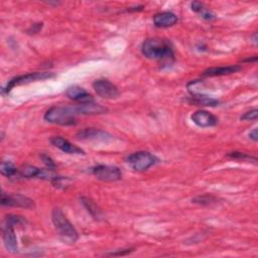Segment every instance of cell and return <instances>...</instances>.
I'll use <instances>...</instances> for the list:
<instances>
[{
    "label": "cell",
    "instance_id": "9c48e42d",
    "mask_svg": "<svg viewBox=\"0 0 258 258\" xmlns=\"http://www.w3.org/2000/svg\"><path fill=\"white\" fill-rule=\"evenodd\" d=\"M93 88L100 97L105 99H115L119 96L118 88L108 80H96L93 83Z\"/></svg>",
    "mask_w": 258,
    "mask_h": 258
},
{
    "label": "cell",
    "instance_id": "3957f363",
    "mask_svg": "<svg viewBox=\"0 0 258 258\" xmlns=\"http://www.w3.org/2000/svg\"><path fill=\"white\" fill-rule=\"evenodd\" d=\"M78 115L75 106H53L44 114V120L61 126H71L76 124Z\"/></svg>",
    "mask_w": 258,
    "mask_h": 258
},
{
    "label": "cell",
    "instance_id": "ba28073f",
    "mask_svg": "<svg viewBox=\"0 0 258 258\" xmlns=\"http://www.w3.org/2000/svg\"><path fill=\"white\" fill-rule=\"evenodd\" d=\"M1 205L7 207H16L24 209H34L35 205L33 201L25 196L19 194H1Z\"/></svg>",
    "mask_w": 258,
    "mask_h": 258
},
{
    "label": "cell",
    "instance_id": "ffe728a7",
    "mask_svg": "<svg viewBox=\"0 0 258 258\" xmlns=\"http://www.w3.org/2000/svg\"><path fill=\"white\" fill-rule=\"evenodd\" d=\"M217 202V199L212 196V195H203V196H198L196 198L192 199V203H196V204H200V205H203V206H208V205H211V204H214Z\"/></svg>",
    "mask_w": 258,
    "mask_h": 258
},
{
    "label": "cell",
    "instance_id": "7c38bea8",
    "mask_svg": "<svg viewBox=\"0 0 258 258\" xmlns=\"http://www.w3.org/2000/svg\"><path fill=\"white\" fill-rule=\"evenodd\" d=\"M66 95L76 101V102H79L80 104L82 103H89V102H94V99L92 97V95H90L85 89H83L82 87L80 86H71L67 89L66 91Z\"/></svg>",
    "mask_w": 258,
    "mask_h": 258
},
{
    "label": "cell",
    "instance_id": "5bb4252c",
    "mask_svg": "<svg viewBox=\"0 0 258 258\" xmlns=\"http://www.w3.org/2000/svg\"><path fill=\"white\" fill-rule=\"evenodd\" d=\"M78 115H97V114H104L108 111V109L102 105L96 104L94 102L89 103H82L75 106Z\"/></svg>",
    "mask_w": 258,
    "mask_h": 258
},
{
    "label": "cell",
    "instance_id": "7a4b0ae2",
    "mask_svg": "<svg viewBox=\"0 0 258 258\" xmlns=\"http://www.w3.org/2000/svg\"><path fill=\"white\" fill-rule=\"evenodd\" d=\"M51 219L54 228L56 229L58 236L63 243L74 244L78 240V232L59 209L52 210Z\"/></svg>",
    "mask_w": 258,
    "mask_h": 258
},
{
    "label": "cell",
    "instance_id": "cb8c5ba5",
    "mask_svg": "<svg viewBox=\"0 0 258 258\" xmlns=\"http://www.w3.org/2000/svg\"><path fill=\"white\" fill-rule=\"evenodd\" d=\"M191 6V10L195 11V12H199V13H203L206 9L204 8V5L201 3V2H191L190 4Z\"/></svg>",
    "mask_w": 258,
    "mask_h": 258
},
{
    "label": "cell",
    "instance_id": "d4e9b609",
    "mask_svg": "<svg viewBox=\"0 0 258 258\" xmlns=\"http://www.w3.org/2000/svg\"><path fill=\"white\" fill-rule=\"evenodd\" d=\"M41 27H42V23H34V24H32V26L27 31L28 32L32 31V33H36L41 29Z\"/></svg>",
    "mask_w": 258,
    "mask_h": 258
},
{
    "label": "cell",
    "instance_id": "ac0fdd59",
    "mask_svg": "<svg viewBox=\"0 0 258 258\" xmlns=\"http://www.w3.org/2000/svg\"><path fill=\"white\" fill-rule=\"evenodd\" d=\"M189 101H190V103L196 104L198 106H215V105L219 104L218 100L210 98L202 93L192 94Z\"/></svg>",
    "mask_w": 258,
    "mask_h": 258
},
{
    "label": "cell",
    "instance_id": "5b68a950",
    "mask_svg": "<svg viewBox=\"0 0 258 258\" xmlns=\"http://www.w3.org/2000/svg\"><path fill=\"white\" fill-rule=\"evenodd\" d=\"M158 158L148 151H137L127 157L128 164L136 171H144L156 164Z\"/></svg>",
    "mask_w": 258,
    "mask_h": 258
},
{
    "label": "cell",
    "instance_id": "52a82bcc",
    "mask_svg": "<svg viewBox=\"0 0 258 258\" xmlns=\"http://www.w3.org/2000/svg\"><path fill=\"white\" fill-rule=\"evenodd\" d=\"M94 176L102 181H116L121 179L122 172L117 166L100 164L92 168Z\"/></svg>",
    "mask_w": 258,
    "mask_h": 258
},
{
    "label": "cell",
    "instance_id": "7402d4cb",
    "mask_svg": "<svg viewBox=\"0 0 258 258\" xmlns=\"http://www.w3.org/2000/svg\"><path fill=\"white\" fill-rule=\"evenodd\" d=\"M40 158L42 159V161L44 162V164L47 166V168L52 169V170L55 168V164H54V162L52 161V159H51L49 156H47V155H45V154H41V155H40Z\"/></svg>",
    "mask_w": 258,
    "mask_h": 258
},
{
    "label": "cell",
    "instance_id": "277c9868",
    "mask_svg": "<svg viewBox=\"0 0 258 258\" xmlns=\"http://www.w3.org/2000/svg\"><path fill=\"white\" fill-rule=\"evenodd\" d=\"M25 219L21 216H16V215H8L3 223L2 226V238H3V243L7 251L11 253H16L18 251V246H17V239L15 236L14 232V225H19V224H24Z\"/></svg>",
    "mask_w": 258,
    "mask_h": 258
},
{
    "label": "cell",
    "instance_id": "8992f818",
    "mask_svg": "<svg viewBox=\"0 0 258 258\" xmlns=\"http://www.w3.org/2000/svg\"><path fill=\"white\" fill-rule=\"evenodd\" d=\"M53 77H54V75L49 72H34V73H29L26 75L18 76V77L11 79L8 82L7 86L3 89V91H5L6 93H9L12 90V88H14L15 86L25 85V84H29V83L36 82V81H43V80L50 79Z\"/></svg>",
    "mask_w": 258,
    "mask_h": 258
},
{
    "label": "cell",
    "instance_id": "44dd1931",
    "mask_svg": "<svg viewBox=\"0 0 258 258\" xmlns=\"http://www.w3.org/2000/svg\"><path fill=\"white\" fill-rule=\"evenodd\" d=\"M257 116H258V111L257 109H253V110H250L246 113H244L240 119L241 120H244V121H254L257 119Z\"/></svg>",
    "mask_w": 258,
    "mask_h": 258
},
{
    "label": "cell",
    "instance_id": "484cf974",
    "mask_svg": "<svg viewBox=\"0 0 258 258\" xmlns=\"http://www.w3.org/2000/svg\"><path fill=\"white\" fill-rule=\"evenodd\" d=\"M249 137H250V139H252L253 141H257L258 135H257V129H256V128L253 129V130L249 133Z\"/></svg>",
    "mask_w": 258,
    "mask_h": 258
},
{
    "label": "cell",
    "instance_id": "8fae6325",
    "mask_svg": "<svg viewBox=\"0 0 258 258\" xmlns=\"http://www.w3.org/2000/svg\"><path fill=\"white\" fill-rule=\"evenodd\" d=\"M191 120L196 125L203 128L212 127L218 123V118L214 116L212 113L205 110H199L195 112L191 115Z\"/></svg>",
    "mask_w": 258,
    "mask_h": 258
},
{
    "label": "cell",
    "instance_id": "6da1fadb",
    "mask_svg": "<svg viewBox=\"0 0 258 258\" xmlns=\"http://www.w3.org/2000/svg\"><path fill=\"white\" fill-rule=\"evenodd\" d=\"M141 51L144 56L150 59L170 62L174 58L171 44L162 38L153 37L144 40L141 46Z\"/></svg>",
    "mask_w": 258,
    "mask_h": 258
},
{
    "label": "cell",
    "instance_id": "2e32d148",
    "mask_svg": "<svg viewBox=\"0 0 258 258\" xmlns=\"http://www.w3.org/2000/svg\"><path fill=\"white\" fill-rule=\"evenodd\" d=\"M241 68L238 66H227V67H218V68H210L206 70L203 75L205 77H216V76H226L240 71Z\"/></svg>",
    "mask_w": 258,
    "mask_h": 258
},
{
    "label": "cell",
    "instance_id": "603a6c76",
    "mask_svg": "<svg viewBox=\"0 0 258 258\" xmlns=\"http://www.w3.org/2000/svg\"><path fill=\"white\" fill-rule=\"evenodd\" d=\"M230 157H233V158H238V159H242V160H245V159H251V158H254V157H251L245 153H242V152H231L229 154Z\"/></svg>",
    "mask_w": 258,
    "mask_h": 258
},
{
    "label": "cell",
    "instance_id": "d6986e66",
    "mask_svg": "<svg viewBox=\"0 0 258 258\" xmlns=\"http://www.w3.org/2000/svg\"><path fill=\"white\" fill-rule=\"evenodd\" d=\"M0 171L3 175H5L7 177H11L17 172V169L15 168L13 163H11L10 161H2Z\"/></svg>",
    "mask_w": 258,
    "mask_h": 258
},
{
    "label": "cell",
    "instance_id": "30bf717a",
    "mask_svg": "<svg viewBox=\"0 0 258 258\" xmlns=\"http://www.w3.org/2000/svg\"><path fill=\"white\" fill-rule=\"evenodd\" d=\"M77 137L82 140H94V141H108L113 138L111 134L108 132L95 129V128H86L77 133Z\"/></svg>",
    "mask_w": 258,
    "mask_h": 258
},
{
    "label": "cell",
    "instance_id": "9a60e30c",
    "mask_svg": "<svg viewBox=\"0 0 258 258\" xmlns=\"http://www.w3.org/2000/svg\"><path fill=\"white\" fill-rule=\"evenodd\" d=\"M177 22V16L169 11L159 12L154 15L153 23L156 27H169Z\"/></svg>",
    "mask_w": 258,
    "mask_h": 258
},
{
    "label": "cell",
    "instance_id": "e0dca14e",
    "mask_svg": "<svg viewBox=\"0 0 258 258\" xmlns=\"http://www.w3.org/2000/svg\"><path fill=\"white\" fill-rule=\"evenodd\" d=\"M81 203L83 206L86 208V210L90 213V215L96 219V220H101L103 218L102 211L99 209V207L89 198L87 197H82L81 198Z\"/></svg>",
    "mask_w": 258,
    "mask_h": 258
},
{
    "label": "cell",
    "instance_id": "4fadbf2b",
    "mask_svg": "<svg viewBox=\"0 0 258 258\" xmlns=\"http://www.w3.org/2000/svg\"><path fill=\"white\" fill-rule=\"evenodd\" d=\"M50 142L52 145L60 149L61 151L69 153V154H85V151L80 147L74 145L69 140L60 137V136H53L50 138Z\"/></svg>",
    "mask_w": 258,
    "mask_h": 258
}]
</instances>
